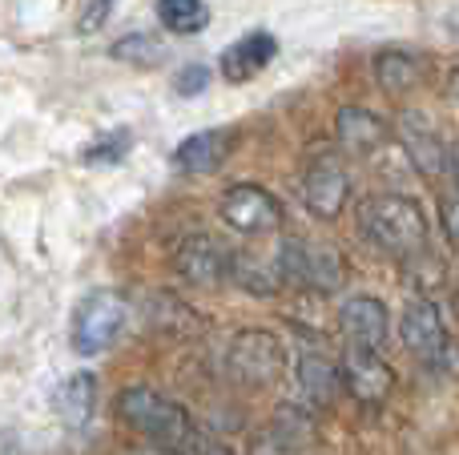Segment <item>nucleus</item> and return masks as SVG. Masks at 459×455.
I'll list each match as a JSON object with an SVG mask.
<instances>
[{
    "label": "nucleus",
    "mask_w": 459,
    "mask_h": 455,
    "mask_svg": "<svg viewBox=\"0 0 459 455\" xmlns=\"http://www.w3.org/2000/svg\"><path fill=\"white\" fill-rule=\"evenodd\" d=\"M278 56V37L274 32H246V37H238L234 45H226L222 53V77L234 81V85H242V81H254L262 77V73L274 64Z\"/></svg>",
    "instance_id": "dca6fc26"
},
{
    "label": "nucleus",
    "mask_w": 459,
    "mask_h": 455,
    "mask_svg": "<svg viewBox=\"0 0 459 455\" xmlns=\"http://www.w3.org/2000/svg\"><path fill=\"white\" fill-rule=\"evenodd\" d=\"M226 279H234L238 287H246L250 295H274L278 290V270L274 266H266V262H258L254 254H230V270H226Z\"/></svg>",
    "instance_id": "4be33fe9"
},
{
    "label": "nucleus",
    "mask_w": 459,
    "mask_h": 455,
    "mask_svg": "<svg viewBox=\"0 0 459 455\" xmlns=\"http://www.w3.org/2000/svg\"><path fill=\"white\" fill-rule=\"evenodd\" d=\"M399 142H403L411 166L420 169L423 177H444L452 174V150H447L439 125L420 109H403L399 117Z\"/></svg>",
    "instance_id": "1a4fd4ad"
},
{
    "label": "nucleus",
    "mask_w": 459,
    "mask_h": 455,
    "mask_svg": "<svg viewBox=\"0 0 459 455\" xmlns=\"http://www.w3.org/2000/svg\"><path fill=\"white\" fill-rule=\"evenodd\" d=\"M399 339L415 359H447L452 355V339H447V322L439 311L436 298H411L403 306V319H399Z\"/></svg>",
    "instance_id": "6e6552de"
},
{
    "label": "nucleus",
    "mask_w": 459,
    "mask_h": 455,
    "mask_svg": "<svg viewBox=\"0 0 459 455\" xmlns=\"http://www.w3.org/2000/svg\"><path fill=\"white\" fill-rule=\"evenodd\" d=\"M174 89L182 97H198L202 89H210V64H186V69L178 73Z\"/></svg>",
    "instance_id": "b1692460"
},
{
    "label": "nucleus",
    "mask_w": 459,
    "mask_h": 455,
    "mask_svg": "<svg viewBox=\"0 0 459 455\" xmlns=\"http://www.w3.org/2000/svg\"><path fill=\"white\" fill-rule=\"evenodd\" d=\"M274 270H278V279L282 282L318 290V295H334V290L347 282V262H342L339 250L315 246V242H302V238H286L282 242Z\"/></svg>",
    "instance_id": "7ed1b4c3"
},
{
    "label": "nucleus",
    "mask_w": 459,
    "mask_h": 455,
    "mask_svg": "<svg viewBox=\"0 0 459 455\" xmlns=\"http://www.w3.org/2000/svg\"><path fill=\"white\" fill-rule=\"evenodd\" d=\"M56 411L69 427L89 424V416L97 411V375L93 371H77L56 387Z\"/></svg>",
    "instance_id": "6ab92c4d"
},
{
    "label": "nucleus",
    "mask_w": 459,
    "mask_h": 455,
    "mask_svg": "<svg viewBox=\"0 0 459 455\" xmlns=\"http://www.w3.org/2000/svg\"><path fill=\"white\" fill-rule=\"evenodd\" d=\"M351 198V174L342 166V158L334 150H323L307 161V174H302V202L315 218L331 222V218L342 214Z\"/></svg>",
    "instance_id": "423d86ee"
},
{
    "label": "nucleus",
    "mask_w": 459,
    "mask_h": 455,
    "mask_svg": "<svg viewBox=\"0 0 459 455\" xmlns=\"http://www.w3.org/2000/svg\"><path fill=\"white\" fill-rule=\"evenodd\" d=\"M226 371L230 379L246 387H266L282 375V343L270 331H238L226 347Z\"/></svg>",
    "instance_id": "39448f33"
},
{
    "label": "nucleus",
    "mask_w": 459,
    "mask_h": 455,
    "mask_svg": "<svg viewBox=\"0 0 459 455\" xmlns=\"http://www.w3.org/2000/svg\"><path fill=\"white\" fill-rule=\"evenodd\" d=\"M230 150H234V133L230 129H198L174 150V169L186 177H206L226 166Z\"/></svg>",
    "instance_id": "ddd939ff"
},
{
    "label": "nucleus",
    "mask_w": 459,
    "mask_h": 455,
    "mask_svg": "<svg viewBox=\"0 0 459 455\" xmlns=\"http://www.w3.org/2000/svg\"><path fill=\"white\" fill-rule=\"evenodd\" d=\"M428 77H431V61L423 53H415V48H383L375 56V81H379V89H387L395 97L428 85Z\"/></svg>",
    "instance_id": "f3484780"
},
{
    "label": "nucleus",
    "mask_w": 459,
    "mask_h": 455,
    "mask_svg": "<svg viewBox=\"0 0 459 455\" xmlns=\"http://www.w3.org/2000/svg\"><path fill=\"white\" fill-rule=\"evenodd\" d=\"M161 29L174 32V37H198L210 24V4L206 0H158L153 4Z\"/></svg>",
    "instance_id": "aec40b11"
},
{
    "label": "nucleus",
    "mask_w": 459,
    "mask_h": 455,
    "mask_svg": "<svg viewBox=\"0 0 459 455\" xmlns=\"http://www.w3.org/2000/svg\"><path fill=\"white\" fill-rule=\"evenodd\" d=\"M117 411L137 435H145V440H153L158 448H169V451L182 448L186 435L194 432L182 403L166 399L161 391H153V387H145V383L126 387L117 399Z\"/></svg>",
    "instance_id": "f03ea898"
},
{
    "label": "nucleus",
    "mask_w": 459,
    "mask_h": 455,
    "mask_svg": "<svg viewBox=\"0 0 459 455\" xmlns=\"http://www.w3.org/2000/svg\"><path fill=\"white\" fill-rule=\"evenodd\" d=\"M134 455H178V451H169V448H142V451H134Z\"/></svg>",
    "instance_id": "cd10ccee"
},
{
    "label": "nucleus",
    "mask_w": 459,
    "mask_h": 455,
    "mask_svg": "<svg viewBox=\"0 0 459 455\" xmlns=\"http://www.w3.org/2000/svg\"><path fill=\"white\" fill-rule=\"evenodd\" d=\"M129 129H117V133H105V137H97L93 145L85 150V161L89 166H101V161H121L129 153Z\"/></svg>",
    "instance_id": "5701e85b"
},
{
    "label": "nucleus",
    "mask_w": 459,
    "mask_h": 455,
    "mask_svg": "<svg viewBox=\"0 0 459 455\" xmlns=\"http://www.w3.org/2000/svg\"><path fill=\"white\" fill-rule=\"evenodd\" d=\"M315 408H299V403H286L274 411L266 427L254 435L250 455H307L315 443Z\"/></svg>",
    "instance_id": "9d476101"
},
{
    "label": "nucleus",
    "mask_w": 459,
    "mask_h": 455,
    "mask_svg": "<svg viewBox=\"0 0 459 455\" xmlns=\"http://www.w3.org/2000/svg\"><path fill=\"white\" fill-rule=\"evenodd\" d=\"M174 266L190 287H218V282H226L230 250L218 238H210V234H190V238L178 246Z\"/></svg>",
    "instance_id": "f8f14e48"
},
{
    "label": "nucleus",
    "mask_w": 459,
    "mask_h": 455,
    "mask_svg": "<svg viewBox=\"0 0 459 455\" xmlns=\"http://www.w3.org/2000/svg\"><path fill=\"white\" fill-rule=\"evenodd\" d=\"M339 379L359 403H367V408L383 403L391 395V387H395V371L379 359V351H367V347H351L342 367H339Z\"/></svg>",
    "instance_id": "9b49d317"
},
{
    "label": "nucleus",
    "mask_w": 459,
    "mask_h": 455,
    "mask_svg": "<svg viewBox=\"0 0 459 455\" xmlns=\"http://www.w3.org/2000/svg\"><path fill=\"white\" fill-rule=\"evenodd\" d=\"M126 319H129V306L121 295H113V290H93V295H85L77 303V311H73V322H69L73 351L101 355L105 347L121 335Z\"/></svg>",
    "instance_id": "20e7f679"
},
{
    "label": "nucleus",
    "mask_w": 459,
    "mask_h": 455,
    "mask_svg": "<svg viewBox=\"0 0 459 455\" xmlns=\"http://www.w3.org/2000/svg\"><path fill=\"white\" fill-rule=\"evenodd\" d=\"M334 137L347 153L355 158H371L383 145H391V125L379 117V113L363 109V105H342L334 113Z\"/></svg>",
    "instance_id": "4468645a"
},
{
    "label": "nucleus",
    "mask_w": 459,
    "mask_h": 455,
    "mask_svg": "<svg viewBox=\"0 0 459 455\" xmlns=\"http://www.w3.org/2000/svg\"><path fill=\"white\" fill-rule=\"evenodd\" d=\"M113 4H117V0H89L85 13H81V21H77V29L85 32V37H89V32H97V29H105V21H109Z\"/></svg>",
    "instance_id": "393cba45"
},
{
    "label": "nucleus",
    "mask_w": 459,
    "mask_h": 455,
    "mask_svg": "<svg viewBox=\"0 0 459 455\" xmlns=\"http://www.w3.org/2000/svg\"><path fill=\"white\" fill-rule=\"evenodd\" d=\"M178 455H234L226 448V443H218V440H210V435H202L198 427H194L190 435H186V443L178 448Z\"/></svg>",
    "instance_id": "a878e982"
},
{
    "label": "nucleus",
    "mask_w": 459,
    "mask_h": 455,
    "mask_svg": "<svg viewBox=\"0 0 459 455\" xmlns=\"http://www.w3.org/2000/svg\"><path fill=\"white\" fill-rule=\"evenodd\" d=\"M339 327H342V339L351 347H367V351H379L383 339L391 331V314L379 298L371 295H355L339 306Z\"/></svg>",
    "instance_id": "2eb2a0df"
},
{
    "label": "nucleus",
    "mask_w": 459,
    "mask_h": 455,
    "mask_svg": "<svg viewBox=\"0 0 459 455\" xmlns=\"http://www.w3.org/2000/svg\"><path fill=\"white\" fill-rule=\"evenodd\" d=\"M444 234H447V242H455V206H452V198L444 202Z\"/></svg>",
    "instance_id": "bb28decb"
},
{
    "label": "nucleus",
    "mask_w": 459,
    "mask_h": 455,
    "mask_svg": "<svg viewBox=\"0 0 459 455\" xmlns=\"http://www.w3.org/2000/svg\"><path fill=\"white\" fill-rule=\"evenodd\" d=\"M218 214H222V222L234 234H274L278 226H282V206H278V198L254 182L230 185L222 193V202H218Z\"/></svg>",
    "instance_id": "0eeeda50"
},
{
    "label": "nucleus",
    "mask_w": 459,
    "mask_h": 455,
    "mask_svg": "<svg viewBox=\"0 0 459 455\" xmlns=\"http://www.w3.org/2000/svg\"><path fill=\"white\" fill-rule=\"evenodd\" d=\"M339 367L326 355H302L299 359V391L307 399V408H326L339 395Z\"/></svg>",
    "instance_id": "a211bd4d"
},
{
    "label": "nucleus",
    "mask_w": 459,
    "mask_h": 455,
    "mask_svg": "<svg viewBox=\"0 0 459 455\" xmlns=\"http://www.w3.org/2000/svg\"><path fill=\"white\" fill-rule=\"evenodd\" d=\"M109 56H117V61L134 64V69H153V64L166 61V45H161V37H153V32H126V37H117L109 45Z\"/></svg>",
    "instance_id": "412c9836"
},
{
    "label": "nucleus",
    "mask_w": 459,
    "mask_h": 455,
    "mask_svg": "<svg viewBox=\"0 0 459 455\" xmlns=\"http://www.w3.org/2000/svg\"><path fill=\"white\" fill-rule=\"evenodd\" d=\"M359 230L383 254H395V258L423 254L431 242L428 210L415 198H407V193H371L359 206Z\"/></svg>",
    "instance_id": "f257e3e1"
}]
</instances>
